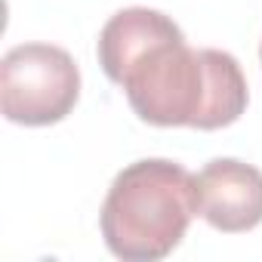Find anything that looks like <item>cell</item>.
<instances>
[{"label":"cell","instance_id":"6da1fadb","mask_svg":"<svg viewBox=\"0 0 262 262\" xmlns=\"http://www.w3.org/2000/svg\"><path fill=\"white\" fill-rule=\"evenodd\" d=\"M139 120L151 126H231L250 102L247 77L231 53L191 50L182 31L161 37L117 80Z\"/></svg>","mask_w":262,"mask_h":262},{"label":"cell","instance_id":"7a4b0ae2","mask_svg":"<svg viewBox=\"0 0 262 262\" xmlns=\"http://www.w3.org/2000/svg\"><path fill=\"white\" fill-rule=\"evenodd\" d=\"M194 216V176L176 161L148 158L114 176L99 225L117 259L158 262L179 247Z\"/></svg>","mask_w":262,"mask_h":262},{"label":"cell","instance_id":"3957f363","mask_svg":"<svg viewBox=\"0 0 262 262\" xmlns=\"http://www.w3.org/2000/svg\"><path fill=\"white\" fill-rule=\"evenodd\" d=\"M80 99V71L68 50L19 43L0 65V108L10 123L50 126L65 120Z\"/></svg>","mask_w":262,"mask_h":262},{"label":"cell","instance_id":"277c9868","mask_svg":"<svg viewBox=\"0 0 262 262\" xmlns=\"http://www.w3.org/2000/svg\"><path fill=\"white\" fill-rule=\"evenodd\" d=\"M198 216L216 231L237 234L262 222V170L234 158H216L194 176Z\"/></svg>","mask_w":262,"mask_h":262},{"label":"cell","instance_id":"5b68a950","mask_svg":"<svg viewBox=\"0 0 262 262\" xmlns=\"http://www.w3.org/2000/svg\"><path fill=\"white\" fill-rule=\"evenodd\" d=\"M176 31H179V25L158 10H148V7L120 10L105 22L102 34H99V47H96L99 65L108 74V80L117 83L120 74L126 71V65L136 56H142L151 43H158L161 37L176 34Z\"/></svg>","mask_w":262,"mask_h":262},{"label":"cell","instance_id":"8992f818","mask_svg":"<svg viewBox=\"0 0 262 262\" xmlns=\"http://www.w3.org/2000/svg\"><path fill=\"white\" fill-rule=\"evenodd\" d=\"M259 59H262V47H259Z\"/></svg>","mask_w":262,"mask_h":262}]
</instances>
